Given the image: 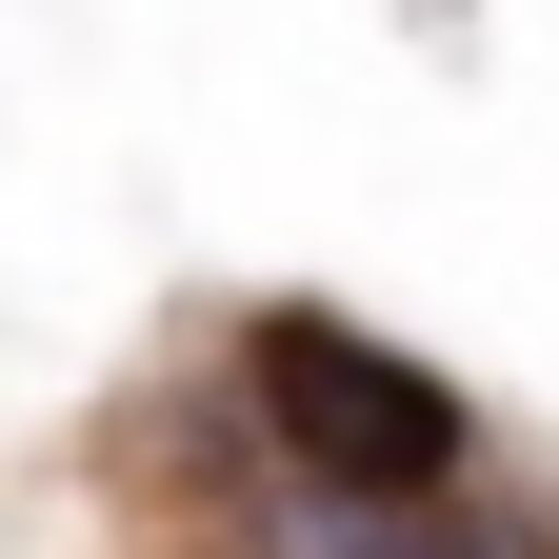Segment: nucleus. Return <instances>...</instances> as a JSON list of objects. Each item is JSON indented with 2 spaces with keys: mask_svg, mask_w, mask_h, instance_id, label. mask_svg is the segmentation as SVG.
<instances>
[{
  "mask_svg": "<svg viewBox=\"0 0 559 559\" xmlns=\"http://www.w3.org/2000/svg\"><path fill=\"white\" fill-rule=\"evenodd\" d=\"M200 360H221V400L260 419L280 479H320V500H460V479H500V440H479V400L419 360V340L340 320V300H221L200 320Z\"/></svg>",
  "mask_w": 559,
  "mask_h": 559,
  "instance_id": "obj_1",
  "label": "nucleus"
},
{
  "mask_svg": "<svg viewBox=\"0 0 559 559\" xmlns=\"http://www.w3.org/2000/svg\"><path fill=\"white\" fill-rule=\"evenodd\" d=\"M221 559H559V500H520V479H460V500H320V479H280Z\"/></svg>",
  "mask_w": 559,
  "mask_h": 559,
  "instance_id": "obj_2",
  "label": "nucleus"
}]
</instances>
